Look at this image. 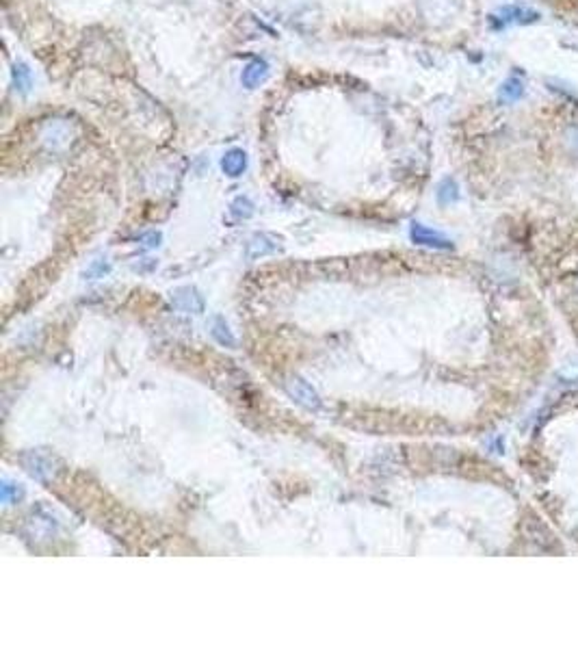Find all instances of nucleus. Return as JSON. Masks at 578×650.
Listing matches in <instances>:
<instances>
[{
	"label": "nucleus",
	"mask_w": 578,
	"mask_h": 650,
	"mask_svg": "<svg viewBox=\"0 0 578 650\" xmlns=\"http://www.w3.org/2000/svg\"><path fill=\"white\" fill-rule=\"evenodd\" d=\"M13 85L20 93H29L31 87H33V77H31V69L29 65L24 63H15L13 65Z\"/></svg>",
	"instance_id": "nucleus-12"
},
{
	"label": "nucleus",
	"mask_w": 578,
	"mask_h": 650,
	"mask_svg": "<svg viewBox=\"0 0 578 650\" xmlns=\"http://www.w3.org/2000/svg\"><path fill=\"white\" fill-rule=\"evenodd\" d=\"M221 169H223L225 176H230V178H238L241 173L247 169V154L243 152L241 147H232V150H228V152H225V154H223V159H221Z\"/></svg>",
	"instance_id": "nucleus-7"
},
{
	"label": "nucleus",
	"mask_w": 578,
	"mask_h": 650,
	"mask_svg": "<svg viewBox=\"0 0 578 650\" xmlns=\"http://www.w3.org/2000/svg\"><path fill=\"white\" fill-rule=\"evenodd\" d=\"M410 237L416 245H424V247H431V249H453V241L446 239L442 232L424 226V223H420V221H412Z\"/></svg>",
	"instance_id": "nucleus-2"
},
{
	"label": "nucleus",
	"mask_w": 578,
	"mask_h": 650,
	"mask_svg": "<svg viewBox=\"0 0 578 650\" xmlns=\"http://www.w3.org/2000/svg\"><path fill=\"white\" fill-rule=\"evenodd\" d=\"M436 197H438V202H440L442 206L455 204L457 199H459V185H457L453 178H444V180L438 185V193H436Z\"/></svg>",
	"instance_id": "nucleus-10"
},
{
	"label": "nucleus",
	"mask_w": 578,
	"mask_h": 650,
	"mask_svg": "<svg viewBox=\"0 0 578 650\" xmlns=\"http://www.w3.org/2000/svg\"><path fill=\"white\" fill-rule=\"evenodd\" d=\"M22 492L18 490V488H13V484H9V482H5V486H3V501L5 503H11L13 498L18 501V496H20Z\"/></svg>",
	"instance_id": "nucleus-14"
},
{
	"label": "nucleus",
	"mask_w": 578,
	"mask_h": 650,
	"mask_svg": "<svg viewBox=\"0 0 578 650\" xmlns=\"http://www.w3.org/2000/svg\"><path fill=\"white\" fill-rule=\"evenodd\" d=\"M24 466H27V470L33 475V477H37V479H43V477H48V472L53 470L50 466V460L48 458H41L37 451L35 453H29V456H24Z\"/></svg>",
	"instance_id": "nucleus-9"
},
{
	"label": "nucleus",
	"mask_w": 578,
	"mask_h": 650,
	"mask_svg": "<svg viewBox=\"0 0 578 650\" xmlns=\"http://www.w3.org/2000/svg\"><path fill=\"white\" fill-rule=\"evenodd\" d=\"M267 77H269V63L264 59H254L245 65V69L241 74V83L247 89H256L260 83L267 81Z\"/></svg>",
	"instance_id": "nucleus-6"
},
{
	"label": "nucleus",
	"mask_w": 578,
	"mask_h": 650,
	"mask_svg": "<svg viewBox=\"0 0 578 650\" xmlns=\"http://www.w3.org/2000/svg\"><path fill=\"white\" fill-rule=\"evenodd\" d=\"M232 215L236 219H249L254 215V204H251L247 197H236L232 202Z\"/></svg>",
	"instance_id": "nucleus-13"
},
{
	"label": "nucleus",
	"mask_w": 578,
	"mask_h": 650,
	"mask_svg": "<svg viewBox=\"0 0 578 650\" xmlns=\"http://www.w3.org/2000/svg\"><path fill=\"white\" fill-rule=\"evenodd\" d=\"M286 390H288V394L295 399V402H297L299 406H304L306 410H312V412L321 410V397H318V392H316L306 380L290 378V380L286 382Z\"/></svg>",
	"instance_id": "nucleus-3"
},
{
	"label": "nucleus",
	"mask_w": 578,
	"mask_h": 650,
	"mask_svg": "<svg viewBox=\"0 0 578 650\" xmlns=\"http://www.w3.org/2000/svg\"><path fill=\"white\" fill-rule=\"evenodd\" d=\"M537 20H539L537 11H533L529 7H520V5H507L490 18L494 29L509 27V24H531V22H537Z\"/></svg>",
	"instance_id": "nucleus-1"
},
{
	"label": "nucleus",
	"mask_w": 578,
	"mask_h": 650,
	"mask_svg": "<svg viewBox=\"0 0 578 650\" xmlns=\"http://www.w3.org/2000/svg\"><path fill=\"white\" fill-rule=\"evenodd\" d=\"M524 95V81L518 77V74H513V77H509L505 83L500 85V91H498V100H500V105H511V102H518V100Z\"/></svg>",
	"instance_id": "nucleus-8"
},
{
	"label": "nucleus",
	"mask_w": 578,
	"mask_h": 650,
	"mask_svg": "<svg viewBox=\"0 0 578 650\" xmlns=\"http://www.w3.org/2000/svg\"><path fill=\"white\" fill-rule=\"evenodd\" d=\"M173 306L182 310V312H202L204 310V299L199 295L195 288L191 286H184V288H178L171 297Z\"/></svg>",
	"instance_id": "nucleus-5"
},
{
	"label": "nucleus",
	"mask_w": 578,
	"mask_h": 650,
	"mask_svg": "<svg viewBox=\"0 0 578 650\" xmlns=\"http://www.w3.org/2000/svg\"><path fill=\"white\" fill-rule=\"evenodd\" d=\"M213 338L223 347H234L236 345V338L230 330V325L225 323V319H221V317H217L215 323H213Z\"/></svg>",
	"instance_id": "nucleus-11"
},
{
	"label": "nucleus",
	"mask_w": 578,
	"mask_h": 650,
	"mask_svg": "<svg viewBox=\"0 0 578 650\" xmlns=\"http://www.w3.org/2000/svg\"><path fill=\"white\" fill-rule=\"evenodd\" d=\"M280 243H282V239H278L275 234L260 232L256 237H251V241L247 243V256L249 258H260V256L275 254L282 247Z\"/></svg>",
	"instance_id": "nucleus-4"
}]
</instances>
